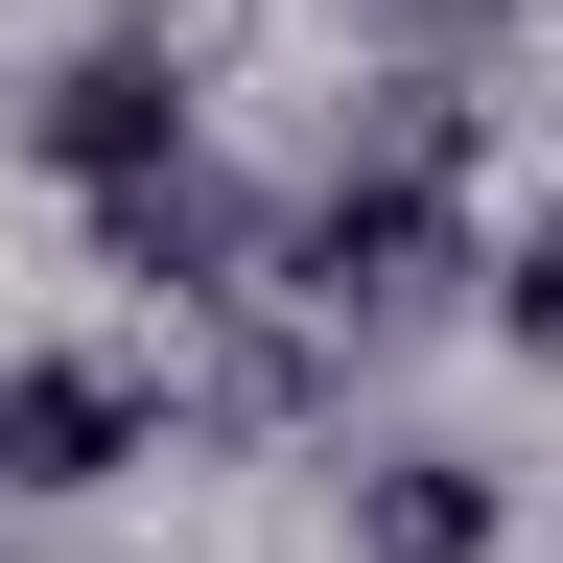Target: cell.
Segmentation results:
<instances>
[{
    "mask_svg": "<svg viewBox=\"0 0 563 563\" xmlns=\"http://www.w3.org/2000/svg\"><path fill=\"white\" fill-rule=\"evenodd\" d=\"M24 141H47L70 188H165V165H188V47H165V24H118V47H70L47 95H24Z\"/></svg>",
    "mask_w": 563,
    "mask_h": 563,
    "instance_id": "cell-2",
    "label": "cell"
},
{
    "mask_svg": "<svg viewBox=\"0 0 563 563\" xmlns=\"http://www.w3.org/2000/svg\"><path fill=\"white\" fill-rule=\"evenodd\" d=\"M95 235H118L141 282H235V258H258V211L211 188V165H165V188H95Z\"/></svg>",
    "mask_w": 563,
    "mask_h": 563,
    "instance_id": "cell-5",
    "label": "cell"
},
{
    "mask_svg": "<svg viewBox=\"0 0 563 563\" xmlns=\"http://www.w3.org/2000/svg\"><path fill=\"white\" fill-rule=\"evenodd\" d=\"M517 540V493L470 446H352V563H493Z\"/></svg>",
    "mask_w": 563,
    "mask_h": 563,
    "instance_id": "cell-4",
    "label": "cell"
},
{
    "mask_svg": "<svg viewBox=\"0 0 563 563\" xmlns=\"http://www.w3.org/2000/svg\"><path fill=\"white\" fill-rule=\"evenodd\" d=\"M422 282H446V165H376V188H329L306 235H282V306L306 329H399Z\"/></svg>",
    "mask_w": 563,
    "mask_h": 563,
    "instance_id": "cell-1",
    "label": "cell"
},
{
    "mask_svg": "<svg viewBox=\"0 0 563 563\" xmlns=\"http://www.w3.org/2000/svg\"><path fill=\"white\" fill-rule=\"evenodd\" d=\"M141 446H165V399L118 352H0V493H118Z\"/></svg>",
    "mask_w": 563,
    "mask_h": 563,
    "instance_id": "cell-3",
    "label": "cell"
},
{
    "mask_svg": "<svg viewBox=\"0 0 563 563\" xmlns=\"http://www.w3.org/2000/svg\"><path fill=\"white\" fill-rule=\"evenodd\" d=\"M493 329L563 352V211H517V235H493Z\"/></svg>",
    "mask_w": 563,
    "mask_h": 563,
    "instance_id": "cell-6",
    "label": "cell"
}]
</instances>
